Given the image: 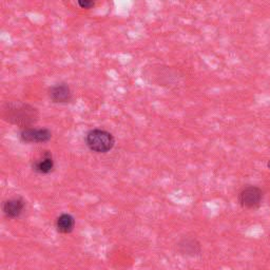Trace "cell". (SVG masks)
Instances as JSON below:
<instances>
[{
  "instance_id": "6da1fadb",
  "label": "cell",
  "mask_w": 270,
  "mask_h": 270,
  "mask_svg": "<svg viewBox=\"0 0 270 270\" xmlns=\"http://www.w3.org/2000/svg\"><path fill=\"white\" fill-rule=\"evenodd\" d=\"M1 115L5 122L23 129L31 128L37 120L39 113L37 109L22 101H8L2 106Z\"/></svg>"
},
{
  "instance_id": "7a4b0ae2",
  "label": "cell",
  "mask_w": 270,
  "mask_h": 270,
  "mask_svg": "<svg viewBox=\"0 0 270 270\" xmlns=\"http://www.w3.org/2000/svg\"><path fill=\"white\" fill-rule=\"evenodd\" d=\"M86 144L96 153H107L115 145L114 136L102 129H93L86 135Z\"/></svg>"
},
{
  "instance_id": "3957f363",
  "label": "cell",
  "mask_w": 270,
  "mask_h": 270,
  "mask_svg": "<svg viewBox=\"0 0 270 270\" xmlns=\"http://www.w3.org/2000/svg\"><path fill=\"white\" fill-rule=\"evenodd\" d=\"M263 200V191L256 186L244 188L239 194V203L242 207L247 209L258 208Z\"/></svg>"
},
{
  "instance_id": "277c9868",
  "label": "cell",
  "mask_w": 270,
  "mask_h": 270,
  "mask_svg": "<svg viewBox=\"0 0 270 270\" xmlns=\"http://www.w3.org/2000/svg\"><path fill=\"white\" fill-rule=\"evenodd\" d=\"M20 141L23 143H45L52 137V132L46 128H26L20 132Z\"/></svg>"
},
{
  "instance_id": "5b68a950",
  "label": "cell",
  "mask_w": 270,
  "mask_h": 270,
  "mask_svg": "<svg viewBox=\"0 0 270 270\" xmlns=\"http://www.w3.org/2000/svg\"><path fill=\"white\" fill-rule=\"evenodd\" d=\"M49 97L55 104H67L72 99V92L67 83H57L49 89Z\"/></svg>"
},
{
  "instance_id": "8992f818",
  "label": "cell",
  "mask_w": 270,
  "mask_h": 270,
  "mask_svg": "<svg viewBox=\"0 0 270 270\" xmlns=\"http://www.w3.org/2000/svg\"><path fill=\"white\" fill-rule=\"evenodd\" d=\"M24 202L21 199H11L3 204V212L7 218L15 219L22 213Z\"/></svg>"
},
{
  "instance_id": "52a82bcc",
  "label": "cell",
  "mask_w": 270,
  "mask_h": 270,
  "mask_svg": "<svg viewBox=\"0 0 270 270\" xmlns=\"http://www.w3.org/2000/svg\"><path fill=\"white\" fill-rule=\"evenodd\" d=\"M54 168V161L52 154L49 151H45L43 155L36 160L33 164L34 171L41 173V174H48L50 173Z\"/></svg>"
},
{
  "instance_id": "ba28073f",
  "label": "cell",
  "mask_w": 270,
  "mask_h": 270,
  "mask_svg": "<svg viewBox=\"0 0 270 270\" xmlns=\"http://www.w3.org/2000/svg\"><path fill=\"white\" fill-rule=\"evenodd\" d=\"M179 250L187 256H197L201 253V245L195 239H184L179 243Z\"/></svg>"
},
{
  "instance_id": "9c48e42d",
  "label": "cell",
  "mask_w": 270,
  "mask_h": 270,
  "mask_svg": "<svg viewBox=\"0 0 270 270\" xmlns=\"http://www.w3.org/2000/svg\"><path fill=\"white\" fill-rule=\"evenodd\" d=\"M74 226H75V220H74L71 214L63 213L56 220V228L60 234H70V232L73 231Z\"/></svg>"
},
{
  "instance_id": "30bf717a",
  "label": "cell",
  "mask_w": 270,
  "mask_h": 270,
  "mask_svg": "<svg viewBox=\"0 0 270 270\" xmlns=\"http://www.w3.org/2000/svg\"><path fill=\"white\" fill-rule=\"evenodd\" d=\"M77 3L81 8H91L92 6L95 5V2L90 1V0H80Z\"/></svg>"
},
{
  "instance_id": "8fae6325",
  "label": "cell",
  "mask_w": 270,
  "mask_h": 270,
  "mask_svg": "<svg viewBox=\"0 0 270 270\" xmlns=\"http://www.w3.org/2000/svg\"><path fill=\"white\" fill-rule=\"evenodd\" d=\"M267 167H268V169L270 170V160L268 161V164H267Z\"/></svg>"
}]
</instances>
